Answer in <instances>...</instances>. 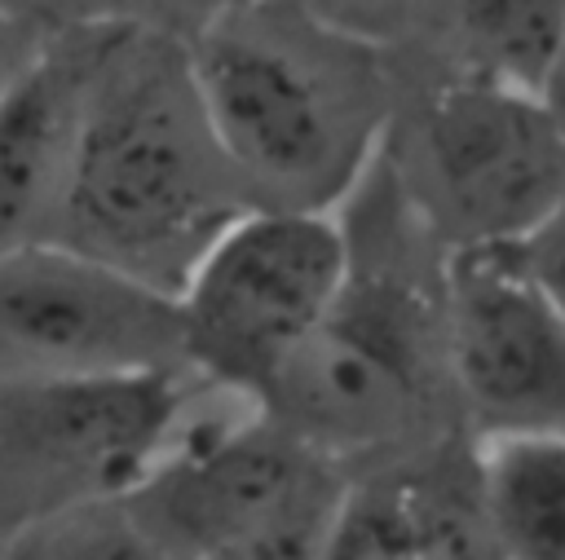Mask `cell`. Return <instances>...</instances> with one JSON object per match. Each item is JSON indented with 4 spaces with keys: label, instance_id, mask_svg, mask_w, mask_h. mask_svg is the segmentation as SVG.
I'll return each instance as SVG.
<instances>
[{
    "label": "cell",
    "instance_id": "cell-1",
    "mask_svg": "<svg viewBox=\"0 0 565 560\" xmlns=\"http://www.w3.org/2000/svg\"><path fill=\"white\" fill-rule=\"evenodd\" d=\"M335 212L349 243L340 291L260 406L353 467L463 419L446 370V247L384 154Z\"/></svg>",
    "mask_w": 565,
    "mask_h": 560
},
{
    "label": "cell",
    "instance_id": "cell-2",
    "mask_svg": "<svg viewBox=\"0 0 565 560\" xmlns=\"http://www.w3.org/2000/svg\"><path fill=\"white\" fill-rule=\"evenodd\" d=\"M247 207L185 44L106 22L49 238L177 295L194 260Z\"/></svg>",
    "mask_w": 565,
    "mask_h": 560
},
{
    "label": "cell",
    "instance_id": "cell-3",
    "mask_svg": "<svg viewBox=\"0 0 565 560\" xmlns=\"http://www.w3.org/2000/svg\"><path fill=\"white\" fill-rule=\"evenodd\" d=\"M185 57L252 207L335 212L384 150L393 49L300 0H247Z\"/></svg>",
    "mask_w": 565,
    "mask_h": 560
},
{
    "label": "cell",
    "instance_id": "cell-4",
    "mask_svg": "<svg viewBox=\"0 0 565 560\" xmlns=\"http://www.w3.org/2000/svg\"><path fill=\"white\" fill-rule=\"evenodd\" d=\"M349 463L252 397L194 384L168 445L124 494L146 556H322Z\"/></svg>",
    "mask_w": 565,
    "mask_h": 560
},
{
    "label": "cell",
    "instance_id": "cell-5",
    "mask_svg": "<svg viewBox=\"0 0 565 560\" xmlns=\"http://www.w3.org/2000/svg\"><path fill=\"white\" fill-rule=\"evenodd\" d=\"M380 154L446 251L521 243L565 194V137L543 97L486 75L397 66Z\"/></svg>",
    "mask_w": 565,
    "mask_h": 560
},
{
    "label": "cell",
    "instance_id": "cell-6",
    "mask_svg": "<svg viewBox=\"0 0 565 560\" xmlns=\"http://www.w3.org/2000/svg\"><path fill=\"white\" fill-rule=\"evenodd\" d=\"M344 260L340 212H238L177 287L185 366L221 392L265 401L331 309Z\"/></svg>",
    "mask_w": 565,
    "mask_h": 560
},
{
    "label": "cell",
    "instance_id": "cell-7",
    "mask_svg": "<svg viewBox=\"0 0 565 560\" xmlns=\"http://www.w3.org/2000/svg\"><path fill=\"white\" fill-rule=\"evenodd\" d=\"M199 375L0 379V511L9 534L88 498H124L168 445Z\"/></svg>",
    "mask_w": 565,
    "mask_h": 560
},
{
    "label": "cell",
    "instance_id": "cell-8",
    "mask_svg": "<svg viewBox=\"0 0 565 560\" xmlns=\"http://www.w3.org/2000/svg\"><path fill=\"white\" fill-rule=\"evenodd\" d=\"M181 370L190 366L172 291L57 238L0 256V379Z\"/></svg>",
    "mask_w": 565,
    "mask_h": 560
},
{
    "label": "cell",
    "instance_id": "cell-9",
    "mask_svg": "<svg viewBox=\"0 0 565 560\" xmlns=\"http://www.w3.org/2000/svg\"><path fill=\"white\" fill-rule=\"evenodd\" d=\"M446 370L472 437L565 428V317L521 243L446 251Z\"/></svg>",
    "mask_w": 565,
    "mask_h": 560
},
{
    "label": "cell",
    "instance_id": "cell-10",
    "mask_svg": "<svg viewBox=\"0 0 565 560\" xmlns=\"http://www.w3.org/2000/svg\"><path fill=\"white\" fill-rule=\"evenodd\" d=\"M322 556H494L477 437L468 428H450L406 450L366 459V467H349Z\"/></svg>",
    "mask_w": 565,
    "mask_h": 560
},
{
    "label": "cell",
    "instance_id": "cell-11",
    "mask_svg": "<svg viewBox=\"0 0 565 560\" xmlns=\"http://www.w3.org/2000/svg\"><path fill=\"white\" fill-rule=\"evenodd\" d=\"M102 35L106 18L53 26L0 93V256L53 234Z\"/></svg>",
    "mask_w": 565,
    "mask_h": 560
},
{
    "label": "cell",
    "instance_id": "cell-12",
    "mask_svg": "<svg viewBox=\"0 0 565 560\" xmlns=\"http://www.w3.org/2000/svg\"><path fill=\"white\" fill-rule=\"evenodd\" d=\"M561 35L565 0H415L388 49L406 71L486 75L539 93Z\"/></svg>",
    "mask_w": 565,
    "mask_h": 560
},
{
    "label": "cell",
    "instance_id": "cell-13",
    "mask_svg": "<svg viewBox=\"0 0 565 560\" xmlns=\"http://www.w3.org/2000/svg\"><path fill=\"white\" fill-rule=\"evenodd\" d=\"M494 556L565 560V428L477 437Z\"/></svg>",
    "mask_w": 565,
    "mask_h": 560
},
{
    "label": "cell",
    "instance_id": "cell-14",
    "mask_svg": "<svg viewBox=\"0 0 565 560\" xmlns=\"http://www.w3.org/2000/svg\"><path fill=\"white\" fill-rule=\"evenodd\" d=\"M243 4L247 0H84V18L128 22V26H146L190 44L194 35H203L212 22H221Z\"/></svg>",
    "mask_w": 565,
    "mask_h": 560
},
{
    "label": "cell",
    "instance_id": "cell-15",
    "mask_svg": "<svg viewBox=\"0 0 565 560\" xmlns=\"http://www.w3.org/2000/svg\"><path fill=\"white\" fill-rule=\"evenodd\" d=\"M521 256H525L530 273L539 278V287L547 291V300L556 304V313L565 317V194H561L556 207L521 238Z\"/></svg>",
    "mask_w": 565,
    "mask_h": 560
},
{
    "label": "cell",
    "instance_id": "cell-16",
    "mask_svg": "<svg viewBox=\"0 0 565 560\" xmlns=\"http://www.w3.org/2000/svg\"><path fill=\"white\" fill-rule=\"evenodd\" d=\"M300 4H309L313 13H322V18H331L349 31H362L371 40L393 44L402 35L415 0H300Z\"/></svg>",
    "mask_w": 565,
    "mask_h": 560
},
{
    "label": "cell",
    "instance_id": "cell-17",
    "mask_svg": "<svg viewBox=\"0 0 565 560\" xmlns=\"http://www.w3.org/2000/svg\"><path fill=\"white\" fill-rule=\"evenodd\" d=\"M49 22L31 18V13H13L0 9V93L26 71V62L40 53V44L49 40Z\"/></svg>",
    "mask_w": 565,
    "mask_h": 560
},
{
    "label": "cell",
    "instance_id": "cell-18",
    "mask_svg": "<svg viewBox=\"0 0 565 560\" xmlns=\"http://www.w3.org/2000/svg\"><path fill=\"white\" fill-rule=\"evenodd\" d=\"M539 97H543L547 115L556 119V128L565 137V35H561V44H556V53H552V62H547V71L539 79Z\"/></svg>",
    "mask_w": 565,
    "mask_h": 560
},
{
    "label": "cell",
    "instance_id": "cell-19",
    "mask_svg": "<svg viewBox=\"0 0 565 560\" xmlns=\"http://www.w3.org/2000/svg\"><path fill=\"white\" fill-rule=\"evenodd\" d=\"M0 9H13V13H31L49 26H62V22H79L84 18V0H0Z\"/></svg>",
    "mask_w": 565,
    "mask_h": 560
}]
</instances>
